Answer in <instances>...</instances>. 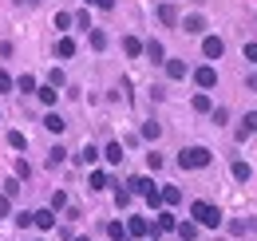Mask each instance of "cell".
Instances as JSON below:
<instances>
[{
  "label": "cell",
  "mask_w": 257,
  "mask_h": 241,
  "mask_svg": "<svg viewBox=\"0 0 257 241\" xmlns=\"http://www.w3.org/2000/svg\"><path fill=\"white\" fill-rule=\"evenodd\" d=\"M159 135H162V127H159V123H143V139H151V143H155Z\"/></svg>",
  "instance_id": "f1b7e54d"
},
{
  "label": "cell",
  "mask_w": 257,
  "mask_h": 241,
  "mask_svg": "<svg viewBox=\"0 0 257 241\" xmlns=\"http://www.w3.org/2000/svg\"><path fill=\"white\" fill-rule=\"evenodd\" d=\"M36 95H40V99H44V107H52V103H56V99H60V91H56V87H48V83H44V87L36 91Z\"/></svg>",
  "instance_id": "484cf974"
},
{
  "label": "cell",
  "mask_w": 257,
  "mask_h": 241,
  "mask_svg": "<svg viewBox=\"0 0 257 241\" xmlns=\"http://www.w3.org/2000/svg\"><path fill=\"white\" fill-rule=\"evenodd\" d=\"M143 202H147V206H151V210H159V206H162V194H159V190H151V194H147V198H143Z\"/></svg>",
  "instance_id": "836d02e7"
},
{
  "label": "cell",
  "mask_w": 257,
  "mask_h": 241,
  "mask_svg": "<svg viewBox=\"0 0 257 241\" xmlns=\"http://www.w3.org/2000/svg\"><path fill=\"white\" fill-rule=\"evenodd\" d=\"M0 217H12V198L0 194Z\"/></svg>",
  "instance_id": "8d00e7d4"
},
{
  "label": "cell",
  "mask_w": 257,
  "mask_h": 241,
  "mask_svg": "<svg viewBox=\"0 0 257 241\" xmlns=\"http://www.w3.org/2000/svg\"><path fill=\"white\" fill-rule=\"evenodd\" d=\"M48 87H64V71H60V67L48 71Z\"/></svg>",
  "instance_id": "1f68e13d"
},
{
  "label": "cell",
  "mask_w": 257,
  "mask_h": 241,
  "mask_svg": "<svg viewBox=\"0 0 257 241\" xmlns=\"http://www.w3.org/2000/svg\"><path fill=\"white\" fill-rule=\"evenodd\" d=\"M123 52H127L131 60H135V56H143V40H139V36H127V40H123Z\"/></svg>",
  "instance_id": "d6986e66"
},
{
  "label": "cell",
  "mask_w": 257,
  "mask_h": 241,
  "mask_svg": "<svg viewBox=\"0 0 257 241\" xmlns=\"http://www.w3.org/2000/svg\"><path fill=\"white\" fill-rule=\"evenodd\" d=\"M190 217H194V225H198V229H218V225H222V210H218L214 202H194V206H190Z\"/></svg>",
  "instance_id": "6da1fadb"
},
{
  "label": "cell",
  "mask_w": 257,
  "mask_h": 241,
  "mask_svg": "<svg viewBox=\"0 0 257 241\" xmlns=\"http://www.w3.org/2000/svg\"><path fill=\"white\" fill-rule=\"evenodd\" d=\"M151 190H159V186H155V182H151V178H143V174H139V178H131V182H127V194H143V198H147Z\"/></svg>",
  "instance_id": "52a82bcc"
},
{
  "label": "cell",
  "mask_w": 257,
  "mask_h": 241,
  "mask_svg": "<svg viewBox=\"0 0 257 241\" xmlns=\"http://www.w3.org/2000/svg\"><path fill=\"white\" fill-rule=\"evenodd\" d=\"M75 241H91V237H75Z\"/></svg>",
  "instance_id": "7bdbcfd3"
},
{
  "label": "cell",
  "mask_w": 257,
  "mask_h": 241,
  "mask_svg": "<svg viewBox=\"0 0 257 241\" xmlns=\"http://www.w3.org/2000/svg\"><path fill=\"white\" fill-rule=\"evenodd\" d=\"M71 24H79V28H87V32H91V16H87V12H83V8H79V12H75V16H71Z\"/></svg>",
  "instance_id": "d6a6232c"
},
{
  "label": "cell",
  "mask_w": 257,
  "mask_h": 241,
  "mask_svg": "<svg viewBox=\"0 0 257 241\" xmlns=\"http://www.w3.org/2000/svg\"><path fill=\"white\" fill-rule=\"evenodd\" d=\"M257 131V111H249L245 119H241V131H237V139H245V135H253Z\"/></svg>",
  "instance_id": "7402d4cb"
},
{
  "label": "cell",
  "mask_w": 257,
  "mask_h": 241,
  "mask_svg": "<svg viewBox=\"0 0 257 241\" xmlns=\"http://www.w3.org/2000/svg\"><path fill=\"white\" fill-rule=\"evenodd\" d=\"M44 127H48V131H52V135H64V127H67V119H64V115H56V111H48V115H44Z\"/></svg>",
  "instance_id": "8fae6325"
},
{
  "label": "cell",
  "mask_w": 257,
  "mask_h": 241,
  "mask_svg": "<svg viewBox=\"0 0 257 241\" xmlns=\"http://www.w3.org/2000/svg\"><path fill=\"white\" fill-rule=\"evenodd\" d=\"M174 229H178V221H174V213H170V210H162L159 221L151 225V233H174Z\"/></svg>",
  "instance_id": "8992f818"
},
{
  "label": "cell",
  "mask_w": 257,
  "mask_h": 241,
  "mask_svg": "<svg viewBox=\"0 0 257 241\" xmlns=\"http://www.w3.org/2000/svg\"><path fill=\"white\" fill-rule=\"evenodd\" d=\"M229 170H233V178H237V182H249V174H253V170H249V162H241V158H237Z\"/></svg>",
  "instance_id": "603a6c76"
},
{
  "label": "cell",
  "mask_w": 257,
  "mask_h": 241,
  "mask_svg": "<svg viewBox=\"0 0 257 241\" xmlns=\"http://www.w3.org/2000/svg\"><path fill=\"white\" fill-rule=\"evenodd\" d=\"M0 91H16V79H12L8 71H0Z\"/></svg>",
  "instance_id": "e575fe53"
},
{
  "label": "cell",
  "mask_w": 257,
  "mask_h": 241,
  "mask_svg": "<svg viewBox=\"0 0 257 241\" xmlns=\"http://www.w3.org/2000/svg\"><path fill=\"white\" fill-rule=\"evenodd\" d=\"M127 237V225L123 221H107V241H123Z\"/></svg>",
  "instance_id": "ac0fdd59"
},
{
  "label": "cell",
  "mask_w": 257,
  "mask_h": 241,
  "mask_svg": "<svg viewBox=\"0 0 257 241\" xmlns=\"http://www.w3.org/2000/svg\"><path fill=\"white\" fill-rule=\"evenodd\" d=\"M194 83H198V87H202V91L218 87V71H214V67H210V63H202V67H198V71H194Z\"/></svg>",
  "instance_id": "277c9868"
},
{
  "label": "cell",
  "mask_w": 257,
  "mask_h": 241,
  "mask_svg": "<svg viewBox=\"0 0 257 241\" xmlns=\"http://www.w3.org/2000/svg\"><path fill=\"white\" fill-rule=\"evenodd\" d=\"M249 87H253V91H257V75H253V79H249Z\"/></svg>",
  "instance_id": "b9f144b4"
},
{
  "label": "cell",
  "mask_w": 257,
  "mask_h": 241,
  "mask_svg": "<svg viewBox=\"0 0 257 241\" xmlns=\"http://www.w3.org/2000/svg\"><path fill=\"white\" fill-rule=\"evenodd\" d=\"M159 194H162V206H178V202H182V190H178V186H162Z\"/></svg>",
  "instance_id": "5bb4252c"
},
{
  "label": "cell",
  "mask_w": 257,
  "mask_h": 241,
  "mask_svg": "<svg viewBox=\"0 0 257 241\" xmlns=\"http://www.w3.org/2000/svg\"><path fill=\"white\" fill-rule=\"evenodd\" d=\"M147 166H151V170H162V154H147Z\"/></svg>",
  "instance_id": "f35d334b"
},
{
  "label": "cell",
  "mask_w": 257,
  "mask_h": 241,
  "mask_svg": "<svg viewBox=\"0 0 257 241\" xmlns=\"http://www.w3.org/2000/svg\"><path fill=\"white\" fill-rule=\"evenodd\" d=\"M32 225H36V229H44V233H48V229L56 225V213H52V210H40V213H32Z\"/></svg>",
  "instance_id": "30bf717a"
},
{
  "label": "cell",
  "mask_w": 257,
  "mask_h": 241,
  "mask_svg": "<svg viewBox=\"0 0 257 241\" xmlns=\"http://www.w3.org/2000/svg\"><path fill=\"white\" fill-rule=\"evenodd\" d=\"M56 28H60V32L71 28V16H67V12H56Z\"/></svg>",
  "instance_id": "d590c367"
},
{
  "label": "cell",
  "mask_w": 257,
  "mask_h": 241,
  "mask_svg": "<svg viewBox=\"0 0 257 241\" xmlns=\"http://www.w3.org/2000/svg\"><path fill=\"white\" fill-rule=\"evenodd\" d=\"M107 170H91V174H87V186H91V190H107Z\"/></svg>",
  "instance_id": "2e32d148"
},
{
  "label": "cell",
  "mask_w": 257,
  "mask_h": 241,
  "mask_svg": "<svg viewBox=\"0 0 257 241\" xmlns=\"http://www.w3.org/2000/svg\"><path fill=\"white\" fill-rule=\"evenodd\" d=\"M95 158H99V151H95V147H83V151H79V162H83V166H91Z\"/></svg>",
  "instance_id": "4dcf8cb0"
},
{
  "label": "cell",
  "mask_w": 257,
  "mask_h": 241,
  "mask_svg": "<svg viewBox=\"0 0 257 241\" xmlns=\"http://www.w3.org/2000/svg\"><path fill=\"white\" fill-rule=\"evenodd\" d=\"M245 60L257 63V44H245Z\"/></svg>",
  "instance_id": "ab89813d"
},
{
  "label": "cell",
  "mask_w": 257,
  "mask_h": 241,
  "mask_svg": "<svg viewBox=\"0 0 257 241\" xmlns=\"http://www.w3.org/2000/svg\"><path fill=\"white\" fill-rule=\"evenodd\" d=\"M123 225H127V237H147L151 233V221L147 217H127Z\"/></svg>",
  "instance_id": "5b68a950"
},
{
  "label": "cell",
  "mask_w": 257,
  "mask_h": 241,
  "mask_svg": "<svg viewBox=\"0 0 257 241\" xmlns=\"http://www.w3.org/2000/svg\"><path fill=\"white\" fill-rule=\"evenodd\" d=\"M190 107L198 111V115H214V103H210V95H206V91H198V95H194Z\"/></svg>",
  "instance_id": "9c48e42d"
},
{
  "label": "cell",
  "mask_w": 257,
  "mask_h": 241,
  "mask_svg": "<svg viewBox=\"0 0 257 241\" xmlns=\"http://www.w3.org/2000/svg\"><path fill=\"white\" fill-rule=\"evenodd\" d=\"M210 158L214 154L206 147H186V151H178V166L182 170H202V166H210Z\"/></svg>",
  "instance_id": "7a4b0ae2"
},
{
  "label": "cell",
  "mask_w": 257,
  "mask_h": 241,
  "mask_svg": "<svg viewBox=\"0 0 257 241\" xmlns=\"http://www.w3.org/2000/svg\"><path fill=\"white\" fill-rule=\"evenodd\" d=\"M16 91H20V95H36V79L32 75H20V79H16Z\"/></svg>",
  "instance_id": "d4e9b609"
},
{
  "label": "cell",
  "mask_w": 257,
  "mask_h": 241,
  "mask_svg": "<svg viewBox=\"0 0 257 241\" xmlns=\"http://www.w3.org/2000/svg\"><path fill=\"white\" fill-rule=\"evenodd\" d=\"M159 20H162V24H178V12H174V4H159Z\"/></svg>",
  "instance_id": "cb8c5ba5"
},
{
  "label": "cell",
  "mask_w": 257,
  "mask_h": 241,
  "mask_svg": "<svg viewBox=\"0 0 257 241\" xmlns=\"http://www.w3.org/2000/svg\"><path fill=\"white\" fill-rule=\"evenodd\" d=\"M8 147H12V151H28V139H24L20 131H12V135H8Z\"/></svg>",
  "instance_id": "4316f807"
},
{
  "label": "cell",
  "mask_w": 257,
  "mask_h": 241,
  "mask_svg": "<svg viewBox=\"0 0 257 241\" xmlns=\"http://www.w3.org/2000/svg\"><path fill=\"white\" fill-rule=\"evenodd\" d=\"M64 158H67V151H64V147H52V151H48V166H60Z\"/></svg>",
  "instance_id": "83f0119b"
},
{
  "label": "cell",
  "mask_w": 257,
  "mask_h": 241,
  "mask_svg": "<svg viewBox=\"0 0 257 241\" xmlns=\"http://www.w3.org/2000/svg\"><path fill=\"white\" fill-rule=\"evenodd\" d=\"M87 4H95V8H115V0H87Z\"/></svg>",
  "instance_id": "60d3db41"
},
{
  "label": "cell",
  "mask_w": 257,
  "mask_h": 241,
  "mask_svg": "<svg viewBox=\"0 0 257 241\" xmlns=\"http://www.w3.org/2000/svg\"><path fill=\"white\" fill-rule=\"evenodd\" d=\"M182 28L190 32V36H202V32H206V16H202V12H190V16L182 20Z\"/></svg>",
  "instance_id": "ba28073f"
},
{
  "label": "cell",
  "mask_w": 257,
  "mask_h": 241,
  "mask_svg": "<svg viewBox=\"0 0 257 241\" xmlns=\"http://www.w3.org/2000/svg\"><path fill=\"white\" fill-rule=\"evenodd\" d=\"M143 52H147V56H151L155 63H166V52H162L159 40H147V44H143Z\"/></svg>",
  "instance_id": "4fadbf2b"
},
{
  "label": "cell",
  "mask_w": 257,
  "mask_h": 241,
  "mask_svg": "<svg viewBox=\"0 0 257 241\" xmlns=\"http://www.w3.org/2000/svg\"><path fill=\"white\" fill-rule=\"evenodd\" d=\"M56 56H60V60H71V56H75V40H60V44H56Z\"/></svg>",
  "instance_id": "ffe728a7"
},
{
  "label": "cell",
  "mask_w": 257,
  "mask_h": 241,
  "mask_svg": "<svg viewBox=\"0 0 257 241\" xmlns=\"http://www.w3.org/2000/svg\"><path fill=\"white\" fill-rule=\"evenodd\" d=\"M103 158H107L111 166H119V162H123L127 154H123V147H119V143H107V147H103Z\"/></svg>",
  "instance_id": "7c38bea8"
},
{
  "label": "cell",
  "mask_w": 257,
  "mask_h": 241,
  "mask_svg": "<svg viewBox=\"0 0 257 241\" xmlns=\"http://www.w3.org/2000/svg\"><path fill=\"white\" fill-rule=\"evenodd\" d=\"M166 75H170V79H186V63L182 60H166Z\"/></svg>",
  "instance_id": "e0dca14e"
},
{
  "label": "cell",
  "mask_w": 257,
  "mask_h": 241,
  "mask_svg": "<svg viewBox=\"0 0 257 241\" xmlns=\"http://www.w3.org/2000/svg\"><path fill=\"white\" fill-rule=\"evenodd\" d=\"M222 52H225L222 36H202V56L206 60H222Z\"/></svg>",
  "instance_id": "3957f363"
},
{
  "label": "cell",
  "mask_w": 257,
  "mask_h": 241,
  "mask_svg": "<svg viewBox=\"0 0 257 241\" xmlns=\"http://www.w3.org/2000/svg\"><path fill=\"white\" fill-rule=\"evenodd\" d=\"M16 190H20V182H16V178H8V182H4V198H12Z\"/></svg>",
  "instance_id": "74e56055"
},
{
  "label": "cell",
  "mask_w": 257,
  "mask_h": 241,
  "mask_svg": "<svg viewBox=\"0 0 257 241\" xmlns=\"http://www.w3.org/2000/svg\"><path fill=\"white\" fill-rule=\"evenodd\" d=\"M64 206H67V194H64V190H56V194H52V206H48V210L56 213V210H64Z\"/></svg>",
  "instance_id": "f546056e"
},
{
  "label": "cell",
  "mask_w": 257,
  "mask_h": 241,
  "mask_svg": "<svg viewBox=\"0 0 257 241\" xmlns=\"http://www.w3.org/2000/svg\"><path fill=\"white\" fill-rule=\"evenodd\" d=\"M87 44H91L95 52H103V48H107V32H103V28H91V32H87Z\"/></svg>",
  "instance_id": "9a60e30c"
},
{
  "label": "cell",
  "mask_w": 257,
  "mask_h": 241,
  "mask_svg": "<svg viewBox=\"0 0 257 241\" xmlns=\"http://www.w3.org/2000/svg\"><path fill=\"white\" fill-rule=\"evenodd\" d=\"M174 233H178L182 241H194V237H198V225H194V221H178V229H174Z\"/></svg>",
  "instance_id": "44dd1931"
}]
</instances>
